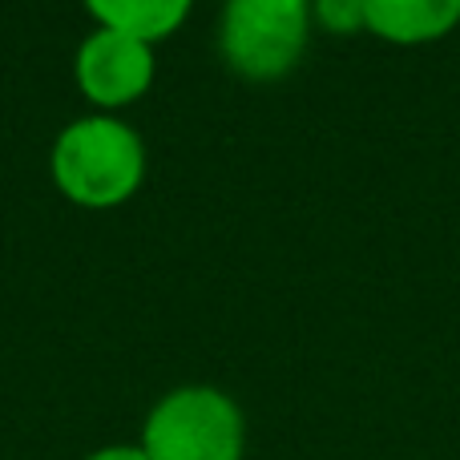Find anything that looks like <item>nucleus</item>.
I'll list each match as a JSON object with an SVG mask.
<instances>
[{"label": "nucleus", "mask_w": 460, "mask_h": 460, "mask_svg": "<svg viewBox=\"0 0 460 460\" xmlns=\"http://www.w3.org/2000/svg\"><path fill=\"white\" fill-rule=\"evenodd\" d=\"M146 460H243L246 416L210 384H182L150 408L142 424Z\"/></svg>", "instance_id": "2"}, {"label": "nucleus", "mask_w": 460, "mask_h": 460, "mask_svg": "<svg viewBox=\"0 0 460 460\" xmlns=\"http://www.w3.org/2000/svg\"><path fill=\"white\" fill-rule=\"evenodd\" d=\"M85 460H146L142 445H105L97 453H89Z\"/></svg>", "instance_id": "8"}, {"label": "nucleus", "mask_w": 460, "mask_h": 460, "mask_svg": "<svg viewBox=\"0 0 460 460\" xmlns=\"http://www.w3.org/2000/svg\"><path fill=\"white\" fill-rule=\"evenodd\" d=\"M311 24L335 32V37H351V32L367 29L364 0H311Z\"/></svg>", "instance_id": "7"}, {"label": "nucleus", "mask_w": 460, "mask_h": 460, "mask_svg": "<svg viewBox=\"0 0 460 460\" xmlns=\"http://www.w3.org/2000/svg\"><path fill=\"white\" fill-rule=\"evenodd\" d=\"M307 37L311 0H226L218 16V53L246 81L287 77Z\"/></svg>", "instance_id": "3"}, {"label": "nucleus", "mask_w": 460, "mask_h": 460, "mask_svg": "<svg viewBox=\"0 0 460 460\" xmlns=\"http://www.w3.org/2000/svg\"><path fill=\"white\" fill-rule=\"evenodd\" d=\"M97 29L129 32L137 40H162L182 29L194 0H85Z\"/></svg>", "instance_id": "6"}, {"label": "nucleus", "mask_w": 460, "mask_h": 460, "mask_svg": "<svg viewBox=\"0 0 460 460\" xmlns=\"http://www.w3.org/2000/svg\"><path fill=\"white\" fill-rule=\"evenodd\" d=\"M73 77H77L85 102L97 105V113H113L146 97V89L158 77V57H154L150 40L113 29H93L77 45Z\"/></svg>", "instance_id": "4"}, {"label": "nucleus", "mask_w": 460, "mask_h": 460, "mask_svg": "<svg viewBox=\"0 0 460 460\" xmlns=\"http://www.w3.org/2000/svg\"><path fill=\"white\" fill-rule=\"evenodd\" d=\"M49 174L77 207H121L146 182V142L118 113H85L57 134L49 150Z\"/></svg>", "instance_id": "1"}, {"label": "nucleus", "mask_w": 460, "mask_h": 460, "mask_svg": "<svg viewBox=\"0 0 460 460\" xmlns=\"http://www.w3.org/2000/svg\"><path fill=\"white\" fill-rule=\"evenodd\" d=\"M367 32L392 45H429L460 24V0H364Z\"/></svg>", "instance_id": "5"}]
</instances>
